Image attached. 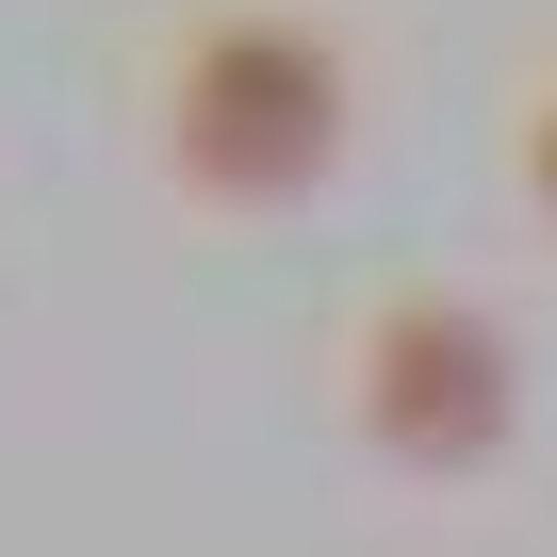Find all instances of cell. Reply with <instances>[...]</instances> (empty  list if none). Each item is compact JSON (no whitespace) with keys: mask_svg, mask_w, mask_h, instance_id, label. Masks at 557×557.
I'll use <instances>...</instances> for the list:
<instances>
[{"mask_svg":"<svg viewBox=\"0 0 557 557\" xmlns=\"http://www.w3.org/2000/svg\"><path fill=\"white\" fill-rule=\"evenodd\" d=\"M508 181H524V197H541V213H557V83H541V99H524V132H508Z\"/></svg>","mask_w":557,"mask_h":557,"instance_id":"cell-3","label":"cell"},{"mask_svg":"<svg viewBox=\"0 0 557 557\" xmlns=\"http://www.w3.org/2000/svg\"><path fill=\"white\" fill-rule=\"evenodd\" d=\"M345 132H361L345 34L296 17V0H213V17H181V50L148 83V148H164V181L197 213H312Z\"/></svg>","mask_w":557,"mask_h":557,"instance_id":"cell-1","label":"cell"},{"mask_svg":"<svg viewBox=\"0 0 557 557\" xmlns=\"http://www.w3.org/2000/svg\"><path fill=\"white\" fill-rule=\"evenodd\" d=\"M345 426L410 492L508 475V443H524V345H508V312L459 296V278H394V296L345 329Z\"/></svg>","mask_w":557,"mask_h":557,"instance_id":"cell-2","label":"cell"}]
</instances>
